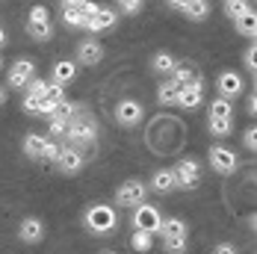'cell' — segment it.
<instances>
[{
    "instance_id": "ab89813d",
    "label": "cell",
    "mask_w": 257,
    "mask_h": 254,
    "mask_svg": "<svg viewBox=\"0 0 257 254\" xmlns=\"http://www.w3.org/2000/svg\"><path fill=\"white\" fill-rule=\"evenodd\" d=\"M245 109H248V115H254V112H257V98H254V95L248 98V103H245Z\"/></svg>"
},
{
    "instance_id": "d6986e66",
    "label": "cell",
    "mask_w": 257,
    "mask_h": 254,
    "mask_svg": "<svg viewBox=\"0 0 257 254\" xmlns=\"http://www.w3.org/2000/svg\"><path fill=\"white\" fill-rule=\"evenodd\" d=\"M74 74H77V65L74 62H56L53 65V83L56 86H68L74 80Z\"/></svg>"
},
{
    "instance_id": "8d00e7d4",
    "label": "cell",
    "mask_w": 257,
    "mask_h": 254,
    "mask_svg": "<svg viewBox=\"0 0 257 254\" xmlns=\"http://www.w3.org/2000/svg\"><path fill=\"white\" fill-rule=\"evenodd\" d=\"M65 127H68V121H59V118H51V136H65Z\"/></svg>"
},
{
    "instance_id": "ac0fdd59",
    "label": "cell",
    "mask_w": 257,
    "mask_h": 254,
    "mask_svg": "<svg viewBox=\"0 0 257 254\" xmlns=\"http://www.w3.org/2000/svg\"><path fill=\"white\" fill-rule=\"evenodd\" d=\"M45 148H48V139L39 136V133H30V136L24 139V154L30 157V160H42Z\"/></svg>"
},
{
    "instance_id": "4fadbf2b",
    "label": "cell",
    "mask_w": 257,
    "mask_h": 254,
    "mask_svg": "<svg viewBox=\"0 0 257 254\" xmlns=\"http://www.w3.org/2000/svg\"><path fill=\"white\" fill-rule=\"evenodd\" d=\"M204 101V86L201 83H192V86H183L178 95V103L183 109H195L198 103Z\"/></svg>"
},
{
    "instance_id": "cb8c5ba5",
    "label": "cell",
    "mask_w": 257,
    "mask_h": 254,
    "mask_svg": "<svg viewBox=\"0 0 257 254\" xmlns=\"http://www.w3.org/2000/svg\"><path fill=\"white\" fill-rule=\"evenodd\" d=\"M210 118H233V109L225 98H216L210 103Z\"/></svg>"
},
{
    "instance_id": "ee69618b",
    "label": "cell",
    "mask_w": 257,
    "mask_h": 254,
    "mask_svg": "<svg viewBox=\"0 0 257 254\" xmlns=\"http://www.w3.org/2000/svg\"><path fill=\"white\" fill-rule=\"evenodd\" d=\"M225 3H236V0H225Z\"/></svg>"
},
{
    "instance_id": "3957f363",
    "label": "cell",
    "mask_w": 257,
    "mask_h": 254,
    "mask_svg": "<svg viewBox=\"0 0 257 254\" xmlns=\"http://www.w3.org/2000/svg\"><path fill=\"white\" fill-rule=\"evenodd\" d=\"M27 33H30L33 39H39V42H48V39H51L53 27H51V15H48V9H45V6H33V9H30Z\"/></svg>"
},
{
    "instance_id": "8fae6325",
    "label": "cell",
    "mask_w": 257,
    "mask_h": 254,
    "mask_svg": "<svg viewBox=\"0 0 257 254\" xmlns=\"http://www.w3.org/2000/svg\"><path fill=\"white\" fill-rule=\"evenodd\" d=\"M77 59L83 65H98L103 59V48L101 42H95V39H86V42H80L77 45Z\"/></svg>"
},
{
    "instance_id": "f546056e",
    "label": "cell",
    "mask_w": 257,
    "mask_h": 254,
    "mask_svg": "<svg viewBox=\"0 0 257 254\" xmlns=\"http://www.w3.org/2000/svg\"><path fill=\"white\" fill-rule=\"evenodd\" d=\"M45 89H48L45 80H36V77H33V80L27 83V95H30V98H45Z\"/></svg>"
},
{
    "instance_id": "60d3db41",
    "label": "cell",
    "mask_w": 257,
    "mask_h": 254,
    "mask_svg": "<svg viewBox=\"0 0 257 254\" xmlns=\"http://www.w3.org/2000/svg\"><path fill=\"white\" fill-rule=\"evenodd\" d=\"M216 254H236L233 245H216Z\"/></svg>"
},
{
    "instance_id": "836d02e7",
    "label": "cell",
    "mask_w": 257,
    "mask_h": 254,
    "mask_svg": "<svg viewBox=\"0 0 257 254\" xmlns=\"http://www.w3.org/2000/svg\"><path fill=\"white\" fill-rule=\"evenodd\" d=\"M166 242V251L172 254H183V248H186V239H163Z\"/></svg>"
},
{
    "instance_id": "f1b7e54d",
    "label": "cell",
    "mask_w": 257,
    "mask_h": 254,
    "mask_svg": "<svg viewBox=\"0 0 257 254\" xmlns=\"http://www.w3.org/2000/svg\"><path fill=\"white\" fill-rule=\"evenodd\" d=\"M62 21L68 27H86V18H83L80 9H65V12H62Z\"/></svg>"
},
{
    "instance_id": "7402d4cb",
    "label": "cell",
    "mask_w": 257,
    "mask_h": 254,
    "mask_svg": "<svg viewBox=\"0 0 257 254\" xmlns=\"http://www.w3.org/2000/svg\"><path fill=\"white\" fill-rule=\"evenodd\" d=\"M236 21V30L242 33V36H251L254 39V33H257V18H254V12L248 9V12H242L239 18H233Z\"/></svg>"
},
{
    "instance_id": "6da1fadb",
    "label": "cell",
    "mask_w": 257,
    "mask_h": 254,
    "mask_svg": "<svg viewBox=\"0 0 257 254\" xmlns=\"http://www.w3.org/2000/svg\"><path fill=\"white\" fill-rule=\"evenodd\" d=\"M98 136V124H95V118L89 115V112H74V118L68 121L65 127V139L71 142L68 148H74V145H83V142H92Z\"/></svg>"
},
{
    "instance_id": "4dcf8cb0",
    "label": "cell",
    "mask_w": 257,
    "mask_h": 254,
    "mask_svg": "<svg viewBox=\"0 0 257 254\" xmlns=\"http://www.w3.org/2000/svg\"><path fill=\"white\" fill-rule=\"evenodd\" d=\"M225 9H228V15L231 18H239L242 12H248L251 6H248V0H236V3H225Z\"/></svg>"
},
{
    "instance_id": "7bdbcfd3",
    "label": "cell",
    "mask_w": 257,
    "mask_h": 254,
    "mask_svg": "<svg viewBox=\"0 0 257 254\" xmlns=\"http://www.w3.org/2000/svg\"><path fill=\"white\" fill-rule=\"evenodd\" d=\"M6 101V92H3V89H0V103Z\"/></svg>"
},
{
    "instance_id": "83f0119b",
    "label": "cell",
    "mask_w": 257,
    "mask_h": 254,
    "mask_svg": "<svg viewBox=\"0 0 257 254\" xmlns=\"http://www.w3.org/2000/svg\"><path fill=\"white\" fill-rule=\"evenodd\" d=\"M233 127V118H210V133L213 136H228Z\"/></svg>"
},
{
    "instance_id": "9a60e30c",
    "label": "cell",
    "mask_w": 257,
    "mask_h": 254,
    "mask_svg": "<svg viewBox=\"0 0 257 254\" xmlns=\"http://www.w3.org/2000/svg\"><path fill=\"white\" fill-rule=\"evenodd\" d=\"M109 27H115V12H109V9H98V12L86 21V30H92V33L109 30Z\"/></svg>"
},
{
    "instance_id": "277c9868",
    "label": "cell",
    "mask_w": 257,
    "mask_h": 254,
    "mask_svg": "<svg viewBox=\"0 0 257 254\" xmlns=\"http://www.w3.org/2000/svg\"><path fill=\"white\" fill-rule=\"evenodd\" d=\"M145 192H148V186L142 180H127V183L118 186L115 204L118 207H139V204H145Z\"/></svg>"
},
{
    "instance_id": "d4e9b609",
    "label": "cell",
    "mask_w": 257,
    "mask_h": 254,
    "mask_svg": "<svg viewBox=\"0 0 257 254\" xmlns=\"http://www.w3.org/2000/svg\"><path fill=\"white\" fill-rule=\"evenodd\" d=\"M175 65H178V59H175L172 53H157L154 56V68L160 71V74H172Z\"/></svg>"
},
{
    "instance_id": "2e32d148",
    "label": "cell",
    "mask_w": 257,
    "mask_h": 254,
    "mask_svg": "<svg viewBox=\"0 0 257 254\" xmlns=\"http://www.w3.org/2000/svg\"><path fill=\"white\" fill-rule=\"evenodd\" d=\"M178 9H183L192 21H204L207 12H210V6H207V0H180Z\"/></svg>"
},
{
    "instance_id": "5b68a950",
    "label": "cell",
    "mask_w": 257,
    "mask_h": 254,
    "mask_svg": "<svg viewBox=\"0 0 257 254\" xmlns=\"http://www.w3.org/2000/svg\"><path fill=\"white\" fill-rule=\"evenodd\" d=\"M198 160H178V166L172 169V175H175V186H183V189H192L195 183H198Z\"/></svg>"
},
{
    "instance_id": "f35d334b",
    "label": "cell",
    "mask_w": 257,
    "mask_h": 254,
    "mask_svg": "<svg viewBox=\"0 0 257 254\" xmlns=\"http://www.w3.org/2000/svg\"><path fill=\"white\" fill-rule=\"evenodd\" d=\"M83 3H86V0H62V6H65V9H80Z\"/></svg>"
},
{
    "instance_id": "d6a6232c",
    "label": "cell",
    "mask_w": 257,
    "mask_h": 254,
    "mask_svg": "<svg viewBox=\"0 0 257 254\" xmlns=\"http://www.w3.org/2000/svg\"><path fill=\"white\" fill-rule=\"evenodd\" d=\"M115 3H118V6H121L127 15H136V12L142 9V0H115Z\"/></svg>"
},
{
    "instance_id": "e575fe53",
    "label": "cell",
    "mask_w": 257,
    "mask_h": 254,
    "mask_svg": "<svg viewBox=\"0 0 257 254\" xmlns=\"http://www.w3.org/2000/svg\"><path fill=\"white\" fill-rule=\"evenodd\" d=\"M59 151H62V145H53V142H48V148H45V154H42V160H48V163H56Z\"/></svg>"
},
{
    "instance_id": "484cf974",
    "label": "cell",
    "mask_w": 257,
    "mask_h": 254,
    "mask_svg": "<svg viewBox=\"0 0 257 254\" xmlns=\"http://www.w3.org/2000/svg\"><path fill=\"white\" fill-rule=\"evenodd\" d=\"M74 112H77V106L68 101H59L56 103V109L51 112V118H59V121H71L74 118Z\"/></svg>"
},
{
    "instance_id": "603a6c76",
    "label": "cell",
    "mask_w": 257,
    "mask_h": 254,
    "mask_svg": "<svg viewBox=\"0 0 257 254\" xmlns=\"http://www.w3.org/2000/svg\"><path fill=\"white\" fill-rule=\"evenodd\" d=\"M178 95H180V86L175 80H166V83L160 86V92H157L160 103H178Z\"/></svg>"
},
{
    "instance_id": "7a4b0ae2",
    "label": "cell",
    "mask_w": 257,
    "mask_h": 254,
    "mask_svg": "<svg viewBox=\"0 0 257 254\" xmlns=\"http://www.w3.org/2000/svg\"><path fill=\"white\" fill-rule=\"evenodd\" d=\"M115 225H118V219H115V210H112V207H106V204L89 207V213H86V228L92 230V233H109Z\"/></svg>"
},
{
    "instance_id": "52a82bcc",
    "label": "cell",
    "mask_w": 257,
    "mask_h": 254,
    "mask_svg": "<svg viewBox=\"0 0 257 254\" xmlns=\"http://www.w3.org/2000/svg\"><path fill=\"white\" fill-rule=\"evenodd\" d=\"M236 163H239L236 154L228 151L225 145H213V148H210V166H213L219 175H231L233 169H236Z\"/></svg>"
},
{
    "instance_id": "b9f144b4",
    "label": "cell",
    "mask_w": 257,
    "mask_h": 254,
    "mask_svg": "<svg viewBox=\"0 0 257 254\" xmlns=\"http://www.w3.org/2000/svg\"><path fill=\"white\" fill-rule=\"evenodd\" d=\"M6 45V33H3V27H0V48Z\"/></svg>"
},
{
    "instance_id": "8992f818",
    "label": "cell",
    "mask_w": 257,
    "mask_h": 254,
    "mask_svg": "<svg viewBox=\"0 0 257 254\" xmlns=\"http://www.w3.org/2000/svg\"><path fill=\"white\" fill-rule=\"evenodd\" d=\"M160 213H157V207L151 204H139L136 207V213H133V230H148V233H157L160 230Z\"/></svg>"
},
{
    "instance_id": "e0dca14e",
    "label": "cell",
    "mask_w": 257,
    "mask_h": 254,
    "mask_svg": "<svg viewBox=\"0 0 257 254\" xmlns=\"http://www.w3.org/2000/svg\"><path fill=\"white\" fill-rule=\"evenodd\" d=\"M160 233H163V239H186V225L180 219H163Z\"/></svg>"
},
{
    "instance_id": "4316f807",
    "label": "cell",
    "mask_w": 257,
    "mask_h": 254,
    "mask_svg": "<svg viewBox=\"0 0 257 254\" xmlns=\"http://www.w3.org/2000/svg\"><path fill=\"white\" fill-rule=\"evenodd\" d=\"M154 245V233H148V230H133V248L136 251H148Z\"/></svg>"
},
{
    "instance_id": "f6af8a7d",
    "label": "cell",
    "mask_w": 257,
    "mask_h": 254,
    "mask_svg": "<svg viewBox=\"0 0 257 254\" xmlns=\"http://www.w3.org/2000/svg\"><path fill=\"white\" fill-rule=\"evenodd\" d=\"M0 68H3V59H0Z\"/></svg>"
},
{
    "instance_id": "ffe728a7",
    "label": "cell",
    "mask_w": 257,
    "mask_h": 254,
    "mask_svg": "<svg viewBox=\"0 0 257 254\" xmlns=\"http://www.w3.org/2000/svg\"><path fill=\"white\" fill-rule=\"evenodd\" d=\"M151 189L154 192H172L175 189V175H172V169H160L151 180Z\"/></svg>"
},
{
    "instance_id": "9c48e42d",
    "label": "cell",
    "mask_w": 257,
    "mask_h": 254,
    "mask_svg": "<svg viewBox=\"0 0 257 254\" xmlns=\"http://www.w3.org/2000/svg\"><path fill=\"white\" fill-rule=\"evenodd\" d=\"M33 77H36L33 62H30V59H18V62L9 68V86H12V89H21V86H27Z\"/></svg>"
},
{
    "instance_id": "ba28073f",
    "label": "cell",
    "mask_w": 257,
    "mask_h": 254,
    "mask_svg": "<svg viewBox=\"0 0 257 254\" xmlns=\"http://www.w3.org/2000/svg\"><path fill=\"white\" fill-rule=\"evenodd\" d=\"M115 118H118V124H124V127H133V124H139L142 121V103H136V101H121L118 106H115Z\"/></svg>"
},
{
    "instance_id": "30bf717a",
    "label": "cell",
    "mask_w": 257,
    "mask_h": 254,
    "mask_svg": "<svg viewBox=\"0 0 257 254\" xmlns=\"http://www.w3.org/2000/svg\"><path fill=\"white\" fill-rule=\"evenodd\" d=\"M56 166H59L62 175H77L80 169H83V154L77 148H62L59 157H56Z\"/></svg>"
},
{
    "instance_id": "d590c367",
    "label": "cell",
    "mask_w": 257,
    "mask_h": 254,
    "mask_svg": "<svg viewBox=\"0 0 257 254\" xmlns=\"http://www.w3.org/2000/svg\"><path fill=\"white\" fill-rule=\"evenodd\" d=\"M257 51H254V45H251V48H248V51H245V56H242V62H245V68H248V71H251V74H254V68H257Z\"/></svg>"
},
{
    "instance_id": "7c38bea8",
    "label": "cell",
    "mask_w": 257,
    "mask_h": 254,
    "mask_svg": "<svg viewBox=\"0 0 257 254\" xmlns=\"http://www.w3.org/2000/svg\"><path fill=\"white\" fill-rule=\"evenodd\" d=\"M216 86H219V95L225 101H231V98H236L242 92V80H239V74H233V71H225V74L216 80Z\"/></svg>"
},
{
    "instance_id": "1f68e13d",
    "label": "cell",
    "mask_w": 257,
    "mask_h": 254,
    "mask_svg": "<svg viewBox=\"0 0 257 254\" xmlns=\"http://www.w3.org/2000/svg\"><path fill=\"white\" fill-rule=\"evenodd\" d=\"M62 89H65V86H56V83L48 86V89H45V101H53V103L65 101V98H62Z\"/></svg>"
},
{
    "instance_id": "44dd1931",
    "label": "cell",
    "mask_w": 257,
    "mask_h": 254,
    "mask_svg": "<svg viewBox=\"0 0 257 254\" xmlns=\"http://www.w3.org/2000/svg\"><path fill=\"white\" fill-rule=\"evenodd\" d=\"M172 77H175V83H178L180 89H183V86H192V83H201L198 74H195V68H189V65H175Z\"/></svg>"
},
{
    "instance_id": "5bb4252c",
    "label": "cell",
    "mask_w": 257,
    "mask_h": 254,
    "mask_svg": "<svg viewBox=\"0 0 257 254\" xmlns=\"http://www.w3.org/2000/svg\"><path fill=\"white\" fill-rule=\"evenodd\" d=\"M18 236H21L24 242H39V239L45 236V225H42L39 219H33V216H30V219H24V222H21Z\"/></svg>"
},
{
    "instance_id": "74e56055",
    "label": "cell",
    "mask_w": 257,
    "mask_h": 254,
    "mask_svg": "<svg viewBox=\"0 0 257 254\" xmlns=\"http://www.w3.org/2000/svg\"><path fill=\"white\" fill-rule=\"evenodd\" d=\"M242 142H245V148H248V151H254V148H257V130H254V127H248V130H245Z\"/></svg>"
}]
</instances>
